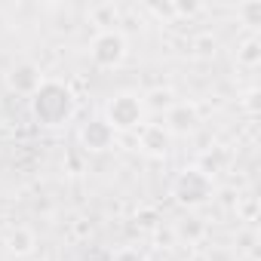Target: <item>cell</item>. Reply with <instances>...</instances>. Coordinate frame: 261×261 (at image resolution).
Masks as SVG:
<instances>
[{"label":"cell","mask_w":261,"mask_h":261,"mask_svg":"<svg viewBox=\"0 0 261 261\" xmlns=\"http://www.w3.org/2000/svg\"><path fill=\"white\" fill-rule=\"evenodd\" d=\"M34 111L46 126H59L71 117V95L59 83H43L34 95Z\"/></svg>","instance_id":"obj_1"},{"label":"cell","mask_w":261,"mask_h":261,"mask_svg":"<svg viewBox=\"0 0 261 261\" xmlns=\"http://www.w3.org/2000/svg\"><path fill=\"white\" fill-rule=\"evenodd\" d=\"M212 191V181L200 172V169H188L178 181H175V194L181 203H203Z\"/></svg>","instance_id":"obj_2"},{"label":"cell","mask_w":261,"mask_h":261,"mask_svg":"<svg viewBox=\"0 0 261 261\" xmlns=\"http://www.w3.org/2000/svg\"><path fill=\"white\" fill-rule=\"evenodd\" d=\"M108 117H111V129L117 126V129H133L139 120H142V105H139V98H133V95H120V98H114L111 101V108H108Z\"/></svg>","instance_id":"obj_3"},{"label":"cell","mask_w":261,"mask_h":261,"mask_svg":"<svg viewBox=\"0 0 261 261\" xmlns=\"http://www.w3.org/2000/svg\"><path fill=\"white\" fill-rule=\"evenodd\" d=\"M123 56H126V43H123L120 34H111V31H108V34H101V37L92 43V59H95L98 65H105V68L123 62Z\"/></svg>","instance_id":"obj_4"},{"label":"cell","mask_w":261,"mask_h":261,"mask_svg":"<svg viewBox=\"0 0 261 261\" xmlns=\"http://www.w3.org/2000/svg\"><path fill=\"white\" fill-rule=\"evenodd\" d=\"M111 136H114V129L108 126V123H92L86 133H83V139H86V145L89 148H95V151H101V148H108V142H111Z\"/></svg>","instance_id":"obj_5"},{"label":"cell","mask_w":261,"mask_h":261,"mask_svg":"<svg viewBox=\"0 0 261 261\" xmlns=\"http://www.w3.org/2000/svg\"><path fill=\"white\" fill-rule=\"evenodd\" d=\"M169 123H172V129H178V133H188V129H194V123H197V114H194V108L178 105L169 114Z\"/></svg>","instance_id":"obj_6"},{"label":"cell","mask_w":261,"mask_h":261,"mask_svg":"<svg viewBox=\"0 0 261 261\" xmlns=\"http://www.w3.org/2000/svg\"><path fill=\"white\" fill-rule=\"evenodd\" d=\"M19 74H22V77L13 80V86H37V83H40V77H28V74H34V68H22Z\"/></svg>","instance_id":"obj_7"},{"label":"cell","mask_w":261,"mask_h":261,"mask_svg":"<svg viewBox=\"0 0 261 261\" xmlns=\"http://www.w3.org/2000/svg\"><path fill=\"white\" fill-rule=\"evenodd\" d=\"M28 243H31V240H28V233H19V240L13 237V249H16V252H28V249H31Z\"/></svg>","instance_id":"obj_8"},{"label":"cell","mask_w":261,"mask_h":261,"mask_svg":"<svg viewBox=\"0 0 261 261\" xmlns=\"http://www.w3.org/2000/svg\"><path fill=\"white\" fill-rule=\"evenodd\" d=\"M117 261H142V255H139V252H129V249H126V252H120V255H117Z\"/></svg>","instance_id":"obj_9"}]
</instances>
